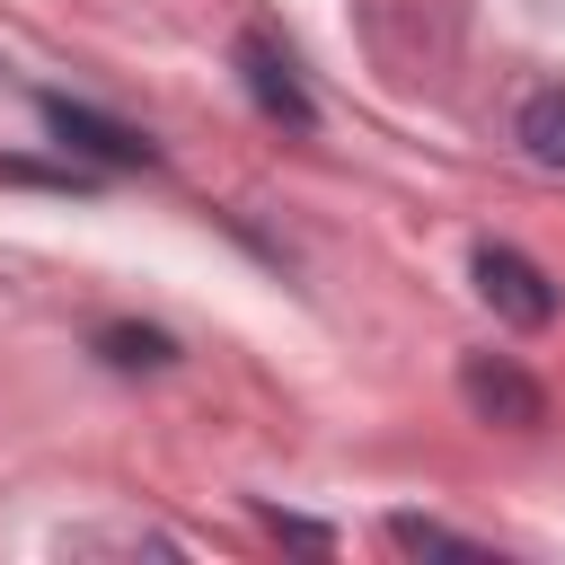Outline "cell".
<instances>
[{
    "label": "cell",
    "instance_id": "obj_5",
    "mask_svg": "<svg viewBox=\"0 0 565 565\" xmlns=\"http://www.w3.org/2000/svg\"><path fill=\"white\" fill-rule=\"evenodd\" d=\"M512 141H521L539 168H565V88H539V97H521V115H512Z\"/></svg>",
    "mask_w": 565,
    "mask_h": 565
},
{
    "label": "cell",
    "instance_id": "obj_6",
    "mask_svg": "<svg viewBox=\"0 0 565 565\" xmlns=\"http://www.w3.org/2000/svg\"><path fill=\"white\" fill-rule=\"evenodd\" d=\"M97 353H106L115 371H168V362H177V344H168L159 327H97Z\"/></svg>",
    "mask_w": 565,
    "mask_h": 565
},
{
    "label": "cell",
    "instance_id": "obj_8",
    "mask_svg": "<svg viewBox=\"0 0 565 565\" xmlns=\"http://www.w3.org/2000/svg\"><path fill=\"white\" fill-rule=\"evenodd\" d=\"M265 530H274V539H300V547H327V530H318V521H300V512H274V503H265Z\"/></svg>",
    "mask_w": 565,
    "mask_h": 565
},
{
    "label": "cell",
    "instance_id": "obj_3",
    "mask_svg": "<svg viewBox=\"0 0 565 565\" xmlns=\"http://www.w3.org/2000/svg\"><path fill=\"white\" fill-rule=\"evenodd\" d=\"M238 79H247V97H256L274 124H291V132H309V124H318V106H309V88H300L291 53H282L265 26H247V35H238Z\"/></svg>",
    "mask_w": 565,
    "mask_h": 565
},
{
    "label": "cell",
    "instance_id": "obj_7",
    "mask_svg": "<svg viewBox=\"0 0 565 565\" xmlns=\"http://www.w3.org/2000/svg\"><path fill=\"white\" fill-rule=\"evenodd\" d=\"M388 547H406V556H477L468 530H441L424 512H388Z\"/></svg>",
    "mask_w": 565,
    "mask_h": 565
},
{
    "label": "cell",
    "instance_id": "obj_2",
    "mask_svg": "<svg viewBox=\"0 0 565 565\" xmlns=\"http://www.w3.org/2000/svg\"><path fill=\"white\" fill-rule=\"evenodd\" d=\"M477 291L503 327H547L556 318V282L521 256V247H477Z\"/></svg>",
    "mask_w": 565,
    "mask_h": 565
},
{
    "label": "cell",
    "instance_id": "obj_4",
    "mask_svg": "<svg viewBox=\"0 0 565 565\" xmlns=\"http://www.w3.org/2000/svg\"><path fill=\"white\" fill-rule=\"evenodd\" d=\"M44 132H53L62 150H79V159H106V168H159V150H150L132 124H115V115H97V106H71V97H44Z\"/></svg>",
    "mask_w": 565,
    "mask_h": 565
},
{
    "label": "cell",
    "instance_id": "obj_1",
    "mask_svg": "<svg viewBox=\"0 0 565 565\" xmlns=\"http://www.w3.org/2000/svg\"><path fill=\"white\" fill-rule=\"evenodd\" d=\"M459 397H468L477 424H503V433H539V424H547V388H539L530 371L494 362V353H468V362H459Z\"/></svg>",
    "mask_w": 565,
    "mask_h": 565
}]
</instances>
